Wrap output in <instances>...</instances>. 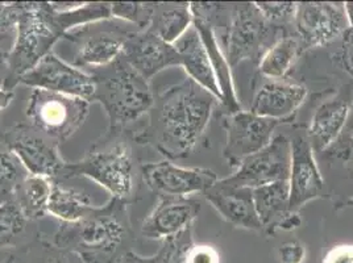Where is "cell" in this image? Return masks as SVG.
Wrapping results in <instances>:
<instances>
[{
    "mask_svg": "<svg viewBox=\"0 0 353 263\" xmlns=\"http://www.w3.org/2000/svg\"><path fill=\"white\" fill-rule=\"evenodd\" d=\"M216 102L211 92L188 78L154 96L147 127L134 140L170 160L186 158L206 131Z\"/></svg>",
    "mask_w": 353,
    "mask_h": 263,
    "instance_id": "obj_1",
    "label": "cell"
},
{
    "mask_svg": "<svg viewBox=\"0 0 353 263\" xmlns=\"http://www.w3.org/2000/svg\"><path fill=\"white\" fill-rule=\"evenodd\" d=\"M127 203L111 199L103 207H95L85 219L74 224H59L50 241L79 255L86 263H119L130 238Z\"/></svg>",
    "mask_w": 353,
    "mask_h": 263,
    "instance_id": "obj_2",
    "label": "cell"
},
{
    "mask_svg": "<svg viewBox=\"0 0 353 263\" xmlns=\"http://www.w3.org/2000/svg\"><path fill=\"white\" fill-rule=\"evenodd\" d=\"M91 75L95 83L92 102L103 107L110 120V131L121 132L150 111L154 95L149 82L123 57Z\"/></svg>",
    "mask_w": 353,
    "mask_h": 263,
    "instance_id": "obj_3",
    "label": "cell"
},
{
    "mask_svg": "<svg viewBox=\"0 0 353 263\" xmlns=\"http://www.w3.org/2000/svg\"><path fill=\"white\" fill-rule=\"evenodd\" d=\"M63 37L65 33L50 3L24 1L14 45L8 52V75L3 87L14 90Z\"/></svg>",
    "mask_w": 353,
    "mask_h": 263,
    "instance_id": "obj_4",
    "label": "cell"
},
{
    "mask_svg": "<svg viewBox=\"0 0 353 263\" xmlns=\"http://www.w3.org/2000/svg\"><path fill=\"white\" fill-rule=\"evenodd\" d=\"M62 176L88 178L108 191L112 199L127 203L134 187L131 143L120 132L110 131V137L95 144L82 160L66 163Z\"/></svg>",
    "mask_w": 353,
    "mask_h": 263,
    "instance_id": "obj_5",
    "label": "cell"
},
{
    "mask_svg": "<svg viewBox=\"0 0 353 263\" xmlns=\"http://www.w3.org/2000/svg\"><path fill=\"white\" fill-rule=\"evenodd\" d=\"M279 27L266 21L254 3H239L230 7L225 48L227 61L235 67L245 59H261L265 52L281 37Z\"/></svg>",
    "mask_w": 353,
    "mask_h": 263,
    "instance_id": "obj_6",
    "label": "cell"
},
{
    "mask_svg": "<svg viewBox=\"0 0 353 263\" xmlns=\"http://www.w3.org/2000/svg\"><path fill=\"white\" fill-rule=\"evenodd\" d=\"M26 112L36 129L61 143L70 138L85 124L90 102L34 88L30 92Z\"/></svg>",
    "mask_w": 353,
    "mask_h": 263,
    "instance_id": "obj_7",
    "label": "cell"
},
{
    "mask_svg": "<svg viewBox=\"0 0 353 263\" xmlns=\"http://www.w3.org/2000/svg\"><path fill=\"white\" fill-rule=\"evenodd\" d=\"M292 166V141L277 134L268 147L244 158L235 174L219 179L223 185L239 189H257L280 180H289Z\"/></svg>",
    "mask_w": 353,
    "mask_h": 263,
    "instance_id": "obj_8",
    "label": "cell"
},
{
    "mask_svg": "<svg viewBox=\"0 0 353 263\" xmlns=\"http://www.w3.org/2000/svg\"><path fill=\"white\" fill-rule=\"evenodd\" d=\"M3 140L30 176H45L53 180L62 176L68 162L59 154V143L33 125H16L4 132Z\"/></svg>",
    "mask_w": 353,
    "mask_h": 263,
    "instance_id": "obj_9",
    "label": "cell"
},
{
    "mask_svg": "<svg viewBox=\"0 0 353 263\" xmlns=\"http://www.w3.org/2000/svg\"><path fill=\"white\" fill-rule=\"evenodd\" d=\"M19 85L81 98L88 102H92L95 92L92 75L59 59L54 52L45 56L20 79Z\"/></svg>",
    "mask_w": 353,
    "mask_h": 263,
    "instance_id": "obj_10",
    "label": "cell"
},
{
    "mask_svg": "<svg viewBox=\"0 0 353 263\" xmlns=\"http://www.w3.org/2000/svg\"><path fill=\"white\" fill-rule=\"evenodd\" d=\"M282 121L257 116L252 112L239 111L224 118L227 143L223 157L237 167L240 162L269 145L273 133Z\"/></svg>",
    "mask_w": 353,
    "mask_h": 263,
    "instance_id": "obj_11",
    "label": "cell"
},
{
    "mask_svg": "<svg viewBox=\"0 0 353 263\" xmlns=\"http://www.w3.org/2000/svg\"><path fill=\"white\" fill-rule=\"evenodd\" d=\"M141 176L148 189L159 196L188 198L205 192L218 180V176L203 167H179L170 161L148 162L141 166Z\"/></svg>",
    "mask_w": 353,
    "mask_h": 263,
    "instance_id": "obj_12",
    "label": "cell"
},
{
    "mask_svg": "<svg viewBox=\"0 0 353 263\" xmlns=\"http://www.w3.org/2000/svg\"><path fill=\"white\" fill-rule=\"evenodd\" d=\"M295 30L302 45L322 46L351 28L344 3H298Z\"/></svg>",
    "mask_w": 353,
    "mask_h": 263,
    "instance_id": "obj_13",
    "label": "cell"
},
{
    "mask_svg": "<svg viewBox=\"0 0 353 263\" xmlns=\"http://www.w3.org/2000/svg\"><path fill=\"white\" fill-rule=\"evenodd\" d=\"M128 32L101 30L92 24L69 32L63 39L75 44L72 65L75 67L101 69L121 57Z\"/></svg>",
    "mask_w": 353,
    "mask_h": 263,
    "instance_id": "obj_14",
    "label": "cell"
},
{
    "mask_svg": "<svg viewBox=\"0 0 353 263\" xmlns=\"http://www.w3.org/2000/svg\"><path fill=\"white\" fill-rule=\"evenodd\" d=\"M121 57L148 82L162 70L179 66L176 48L162 41L150 30L128 32Z\"/></svg>",
    "mask_w": 353,
    "mask_h": 263,
    "instance_id": "obj_15",
    "label": "cell"
},
{
    "mask_svg": "<svg viewBox=\"0 0 353 263\" xmlns=\"http://www.w3.org/2000/svg\"><path fill=\"white\" fill-rule=\"evenodd\" d=\"M290 212L319 198L324 189L323 176L314 157V149L306 136H295L292 141V166L289 176Z\"/></svg>",
    "mask_w": 353,
    "mask_h": 263,
    "instance_id": "obj_16",
    "label": "cell"
},
{
    "mask_svg": "<svg viewBox=\"0 0 353 263\" xmlns=\"http://www.w3.org/2000/svg\"><path fill=\"white\" fill-rule=\"evenodd\" d=\"M201 208V202L192 198L160 196L157 205L141 224V235L162 241L173 237L192 227Z\"/></svg>",
    "mask_w": 353,
    "mask_h": 263,
    "instance_id": "obj_17",
    "label": "cell"
},
{
    "mask_svg": "<svg viewBox=\"0 0 353 263\" xmlns=\"http://www.w3.org/2000/svg\"><path fill=\"white\" fill-rule=\"evenodd\" d=\"M203 196L230 224L248 231H263L254 208L252 189L231 187L218 180L211 189L203 192Z\"/></svg>",
    "mask_w": 353,
    "mask_h": 263,
    "instance_id": "obj_18",
    "label": "cell"
},
{
    "mask_svg": "<svg viewBox=\"0 0 353 263\" xmlns=\"http://www.w3.org/2000/svg\"><path fill=\"white\" fill-rule=\"evenodd\" d=\"M306 96L307 90L305 86L270 79L256 91L250 112L282 121L292 117Z\"/></svg>",
    "mask_w": 353,
    "mask_h": 263,
    "instance_id": "obj_19",
    "label": "cell"
},
{
    "mask_svg": "<svg viewBox=\"0 0 353 263\" xmlns=\"http://www.w3.org/2000/svg\"><path fill=\"white\" fill-rule=\"evenodd\" d=\"M173 46L179 56V66L185 69L189 79L211 92L221 102L223 96L216 75L208 59L206 46L195 27L192 25Z\"/></svg>",
    "mask_w": 353,
    "mask_h": 263,
    "instance_id": "obj_20",
    "label": "cell"
},
{
    "mask_svg": "<svg viewBox=\"0 0 353 263\" xmlns=\"http://www.w3.org/2000/svg\"><path fill=\"white\" fill-rule=\"evenodd\" d=\"M192 19H194L192 25L195 27V30H198V33L202 37V41L206 46L207 53H208V59L211 61L212 69L216 75V79H218V83L221 87V96H223L221 104L225 107L227 115L236 114L241 109H240V104L236 98L230 63L221 53L214 25L205 17H201V16L192 15Z\"/></svg>",
    "mask_w": 353,
    "mask_h": 263,
    "instance_id": "obj_21",
    "label": "cell"
},
{
    "mask_svg": "<svg viewBox=\"0 0 353 263\" xmlns=\"http://www.w3.org/2000/svg\"><path fill=\"white\" fill-rule=\"evenodd\" d=\"M351 104L345 99H334L321 104L311 118L309 140L312 149L324 150L343 131L350 115Z\"/></svg>",
    "mask_w": 353,
    "mask_h": 263,
    "instance_id": "obj_22",
    "label": "cell"
},
{
    "mask_svg": "<svg viewBox=\"0 0 353 263\" xmlns=\"http://www.w3.org/2000/svg\"><path fill=\"white\" fill-rule=\"evenodd\" d=\"M254 208L260 222L268 233H274L281 221L290 212L289 180H280L253 190Z\"/></svg>",
    "mask_w": 353,
    "mask_h": 263,
    "instance_id": "obj_23",
    "label": "cell"
},
{
    "mask_svg": "<svg viewBox=\"0 0 353 263\" xmlns=\"http://www.w3.org/2000/svg\"><path fill=\"white\" fill-rule=\"evenodd\" d=\"M190 3H157L148 30L166 44L176 43L192 27Z\"/></svg>",
    "mask_w": 353,
    "mask_h": 263,
    "instance_id": "obj_24",
    "label": "cell"
},
{
    "mask_svg": "<svg viewBox=\"0 0 353 263\" xmlns=\"http://www.w3.org/2000/svg\"><path fill=\"white\" fill-rule=\"evenodd\" d=\"M95 205L82 191L68 187L59 180L53 182L49 202V213L63 224H74L85 219Z\"/></svg>",
    "mask_w": 353,
    "mask_h": 263,
    "instance_id": "obj_25",
    "label": "cell"
},
{
    "mask_svg": "<svg viewBox=\"0 0 353 263\" xmlns=\"http://www.w3.org/2000/svg\"><path fill=\"white\" fill-rule=\"evenodd\" d=\"M53 182V179L30 174L21 182L14 202L28 221L44 219L49 213Z\"/></svg>",
    "mask_w": 353,
    "mask_h": 263,
    "instance_id": "obj_26",
    "label": "cell"
},
{
    "mask_svg": "<svg viewBox=\"0 0 353 263\" xmlns=\"http://www.w3.org/2000/svg\"><path fill=\"white\" fill-rule=\"evenodd\" d=\"M302 46L301 40L296 37H281L260 59V73L269 79L280 81L290 72L302 50Z\"/></svg>",
    "mask_w": 353,
    "mask_h": 263,
    "instance_id": "obj_27",
    "label": "cell"
},
{
    "mask_svg": "<svg viewBox=\"0 0 353 263\" xmlns=\"http://www.w3.org/2000/svg\"><path fill=\"white\" fill-rule=\"evenodd\" d=\"M56 11V10H54ZM59 27L65 36L72 30L83 28L90 24H97L101 21H108L112 19L111 3L107 1H90L78 3L72 10L59 12L56 11Z\"/></svg>",
    "mask_w": 353,
    "mask_h": 263,
    "instance_id": "obj_28",
    "label": "cell"
},
{
    "mask_svg": "<svg viewBox=\"0 0 353 263\" xmlns=\"http://www.w3.org/2000/svg\"><path fill=\"white\" fill-rule=\"evenodd\" d=\"M30 176L10 150H0V204L12 202L21 182Z\"/></svg>",
    "mask_w": 353,
    "mask_h": 263,
    "instance_id": "obj_29",
    "label": "cell"
},
{
    "mask_svg": "<svg viewBox=\"0 0 353 263\" xmlns=\"http://www.w3.org/2000/svg\"><path fill=\"white\" fill-rule=\"evenodd\" d=\"M157 3L141 1H115L111 3L112 19H119L134 24L137 30H148L154 15Z\"/></svg>",
    "mask_w": 353,
    "mask_h": 263,
    "instance_id": "obj_30",
    "label": "cell"
},
{
    "mask_svg": "<svg viewBox=\"0 0 353 263\" xmlns=\"http://www.w3.org/2000/svg\"><path fill=\"white\" fill-rule=\"evenodd\" d=\"M27 221L14 200L0 204V248L12 245L24 232Z\"/></svg>",
    "mask_w": 353,
    "mask_h": 263,
    "instance_id": "obj_31",
    "label": "cell"
},
{
    "mask_svg": "<svg viewBox=\"0 0 353 263\" xmlns=\"http://www.w3.org/2000/svg\"><path fill=\"white\" fill-rule=\"evenodd\" d=\"M192 244H194L192 228L189 227L176 235L163 240L161 249L156 254L157 263H186V253Z\"/></svg>",
    "mask_w": 353,
    "mask_h": 263,
    "instance_id": "obj_32",
    "label": "cell"
},
{
    "mask_svg": "<svg viewBox=\"0 0 353 263\" xmlns=\"http://www.w3.org/2000/svg\"><path fill=\"white\" fill-rule=\"evenodd\" d=\"M266 21L276 27L294 24L298 3L292 1H256L254 3Z\"/></svg>",
    "mask_w": 353,
    "mask_h": 263,
    "instance_id": "obj_33",
    "label": "cell"
},
{
    "mask_svg": "<svg viewBox=\"0 0 353 263\" xmlns=\"http://www.w3.org/2000/svg\"><path fill=\"white\" fill-rule=\"evenodd\" d=\"M24 11V1H0V41L8 37L15 40L16 30Z\"/></svg>",
    "mask_w": 353,
    "mask_h": 263,
    "instance_id": "obj_34",
    "label": "cell"
},
{
    "mask_svg": "<svg viewBox=\"0 0 353 263\" xmlns=\"http://www.w3.org/2000/svg\"><path fill=\"white\" fill-rule=\"evenodd\" d=\"M28 263H86L79 255L66 249L53 245L50 241L41 240V248Z\"/></svg>",
    "mask_w": 353,
    "mask_h": 263,
    "instance_id": "obj_35",
    "label": "cell"
},
{
    "mask_svg": "<svg viewBox=\"0 0 353 263\" xmlns=\"http://www.w3.org/2000/svg\"><path fill=\"white\" fill-rule=\"evenodd\" d=\"M277 258L280 263H303L306 260V248L296 240L288 241L277 250Z\"/></svg>",
    "mask_w": 353,
    "mask_h": 263,
    "instance_id": "obj_36",
    "label": "cell"
},
{
    "mask_svg": "<svg viewBox=\"0 0 353 263\" xmlns=\"http://www.w3.org/2000/svg\"><path fill=\"white\" fill-rule=\"evenodd\" d=\"M186 263H221L216 249L208 245H196L195 242L188 249Z\"/></svg>",
    "mask_w": 353,
    "mask_h": 263,
    "instance_id": "obj_37",
    "label": "cell"
},
{
    "mask_svg": "<svg viewBox=\"0 0 353 263\" xmlns=\"http://www.w3.org/2000/svg\"><path fill=\"white\" fill-rule=\"evenodd\" d=\"M339 59L344 70L353 76V28H350L343 34Z\"/></svg>",
    "mask_w": 353,
    "mask_h": 263,
    "instance_id": "obj_38",
    "label": "cell"
},
{
    "mask_svg": "<svg viewBox=\"0 0 353 263\" xmlns=\"http://www.w3.org/2000/svg\"><path fill=\"white\" fill-rule=\"evenodd\" d=\"M323 263H353V245H338L331 249Z\"/></svg>",
    "mask_w": 353,
    "mask_h": 263,
    "instance_id": "obj_39",
    "label": "cell"
},
{
    "mask_svg": "<svg viewBox=\"0 0 353 263\" xmlns=\"http://www.w3.org/2000/svg\"><path fill=\"white\" fill-rule=\"evenodd\" d=\"M119 263H157V260H156V255L143 257V255L134 253L132 250H128L123 254V257L120 258Z\"/></svg>",
    "mask_w": 353,
    "mask_h": 263,
    "instance_id": "obj_40",
    "label": "cell"
},
{
    "mask_svg": "<svg viewBox=\"0 0 353 263\" xmlns=\"http://www.w3.org/2000/svg\"><path fill=\"white\" fill-rule=\"evenodd\" d=\"M301 222H302V220L299 219L298 213L296 212H292V213H289L285 219L281 221L279 228L282 229V231H293V229L298 228L301 225Z\"/></svg>",
    "mask_w": 353,
    "mask_h": 263,
    "instance_id": "obj_41",
    "label": "cell"
},
{
    "mask_svg": "<svg viewBox=\"0 0 353 263\" xmlns=\"http://www.w3.org/2000/svg\"><path fill=\"white\" fill-rule=\"evenodd\" d=\"M14 96H15L14 90H8V88L0 86V115L12 103Z\"/></svg>",
    "mask_w": 353,
    "mask_h": 263,
    "instance_id": "obj_42",
    "label": "cell"
},
{
    "mask_svg": "<svg viewBox=\"0 0 353 263\" xmlns=\"http://www.w3.org/2000/svg\"><path fill=\"white\" fill-rule=\"evenodd\" d=\"M8 75V53L0 50V83L4 86V82Z\"/></svg>",
    "mask_w": 353,
    "mask_h": 263,
    "instance_id": "obj_43",
    "label": "cell"
},
{
    "mask_svg": "<svg viewBox=\"0 0 353 263\" xmlns=\"http://www.w3.org/2000/svg\"><path fill=\"white\" fill-rule=\"evenodd\" d=\"M0 263H28V258L21 253H8L0 258Z\"/></svg>",
    "mask_w": 353,
    "mask_h": 263,
    "instance_id": "obj_44",
    "label": "cell"
},
{
    "mask_svg": "<svg viewBox=\"0 0 353 263\" xmlns=\"http://www.w3.org/2000/svg\"><path fill=\"white\" fill-rule=\"evenodd\" d=\"M344 6H345V11H347V16L350 20V25H351V28H353V3L348 1V3H344Z\"/></svg>",
    "mask_w": 353,
    "mask_h": 263,
    "instance_id": "obj_45",
    "label": "cell"
}]
</instances>
